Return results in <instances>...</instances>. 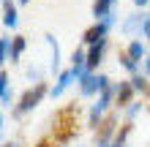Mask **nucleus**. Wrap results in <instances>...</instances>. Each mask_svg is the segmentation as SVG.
I'll return each instance as SVG.
<instances>
[{
  "label": "nucleus",
  "instance_id": "obj_1",
  "mask_svg": "<svg viewBox=\"0 0 150 147\" xmlns=\"http://www.w3.org/2000/svg\"><path fill=\"white\" fill-rule=\"evenodd\" d=\"M107 87H109V79H107V76H90V74L82 76V96H93V93L107 90Z\"/></svg>",
  "mask_w": 150,
  "mask_h": 147
},
{
  "label": "nucleus",
  "instance_id": "obj_2",
  "mask_svg": "<svg viewBox=\"0 0 150 147\" xmlns=\"http://www.w3.org/2000/svg\"><path fill=\"white\" fill-rule=\"evenodd\" d=\"M44 93H47V87H44V84H36V90H30L28 96L22 98L19 109H16V115H25V112H30L33 106H38V101L44 98Z\"/></svg>",
  "mask_w": 150,
  "mask_h": 147
},
{
  "label": "nucleus",
  "instance_id": "obj_3",
  "mask_svg": "<svg viewBox=\"0 0 150 147\" xmlns=\"http://www.w3.org/2000/svg\"><path fill=\"white\" fill-rule=\"evenodd\" d=\"M112 93H115V90H112V87H107V90L101 93V98L93 103V109H90V125L98 123V117L104 115V109H107V103H109V98H112Z\"/></svg>",
  "mask_w": 150,
  "mask_h": 147
},
{
  "label": "nucleus",
  "instance_id": "obj_4",
  "mask_svg": "<svg viewBox=\"0 0 150 147\" xmlns=\"http://www.w3.org/2000/svg\"><path fill=\"white\" fill-rule=\"evenodd\" d=\"M74 79H76L74 68H71V71H63V74H60V79H57V84L52 87V98H57V96H60V93H63V90H66V87H68V84H71Z\"/></svg>",
  "mask_w": 150,
  "mask_h": 147
},
{
  "label": "nucleus",
  "instance_id": "obj_5",
  "mask_svg": "<svg viewBox=\"0 0 150 147\" xmlns=\"http://www.w3.org/2000/svg\"><path fill=\"white\" fill-rule=\"evenodd\" d=\"M3 22L6 27H16V8L11 0H3Z\"/></svg>",
  "mask_w": 150,
  "mask_h": 147
},
{
  "label": "nucleus",
  "instance_id": "obj_6",
  "mask_svg": "<svg viewBox=\"0 0 150 147\" xmlns=\"http://www.w3.org/2000/svg\"><path fill=\"white\" fill-rule=\"evenodd\" d=\"M112 3H115V0H96V6H93V16H96V19H98V16L104 19L107 14H112Z\"/></svg>",
  "mask_w": 150,
  "mask_h": 147
},
{
  "label": "nucleus",
  "instance_id": "obj_7",
  "mask_svg": "<svg viewBox=\"0 0 150 147\" xmlns=\"http://www.w3.org/2000/svg\"><path fill=\"white\" fill-rule=\"evenodd\" d=\"M0 96H3V106H11V90H8V74H0Z\"/></svg>",
  "mask_w": 150,
  "mask_h": 147
},
{
  "label": "nucleus",
  "instance_id": "obj_8",
  "mask_svg": "<svg viewBox=\"0 0 150 147\" xmlns=\"http://www.w3.org/2000/svg\"><path fill=\"white\" fill-rule=\"evenodd\" d=\"M47 44L52 46V71H57V68H60V49H57V44H55L52 36H47Z\"/></svg>",
  "mask_w": 150,
  "mask_h": 147
},
{
  "label": "nucleus",
  "instance_id": "obj_9",
  "mask_svg": "<svg viewBox=\"0 0 150 147\" xmlns=\"http://www.w3.org/2000/svg\"><path fill=\"white\" fill-rule=\"evenodd\" d=\"M0 57H3V63H8V57L14 60V52H11V41H8V38H3V41H0Z\"/></svg>",
  "mask_w": 150,
  "mask_h": 147
},
{
  "label": "nucleus",
  "instance_id": "obj_10",
  "mask_svg": "<svg viewBox=\"0 0 150 147\" xmlns=\"http://www.w3.org/2000/svg\"><path fill=\"white\" fill-rule=\"evenodd\" d=\"M142 55H145V46L139 44V41H134V44L128 46V57L131 60H142Z\"/></svg>",
  "mask_w": 150,
  "mask_h": 147
},
{
  "label": "nucleus",
  "instance_id": "obj_11",
  "mask_svg": "<svg viewBox=\"0 0 150 147\" xmlns=\"http://www.w3.org/2000/svg\"><path fill=\"white\" fill-rule=\"evenodd\" d=\"M22 49H25V41H22V38H16V41H14V60L19 57V52H22Z\"/></svg>",
  "mask_w": 150,
  "mask_h": 147
},
{
  "label": "nucleus",
  "instance_id": "obj_12",
  "mask_svg": "<svg viewBox=\"0 0 150 147\" xmlns=\"http://www.w3.org/2000/svg\"><path fill=\"white\" fill-rule=\"evenodd\" d=\"M131 84H134V90H142V87H145V82H142V76H137V79H131Z\"/></svg>",
  "mask_w": 150,
  "mask_h": 147
},
{
  "label": "nucleus",
  "instance_id": "obj_13",
  "mask_svg": "<svg viewBox=\"0 0 150 147\" xmlns=\"http://www.w3.org/2000/svg\"><path fill=\"white\" fill-rule=\"evenodd\" d=\"M112 147H126V134H120L117 139H115V144H112Z\"/></svg>",
  "mask_w": 150,
  "mask_h": 147
},
{
  "label": "nucleus",
  "instance_id": "obj_14",
  "mask_svg": "<svg viewBox=\"0 0 150 147\" xmlns=\"http://www.w3.org/2000/svg\"><path fill=\"white\" fill-rule=\"evenodd\" d=\"M145 33H147V38H150V16H147V22H145Z\"/></svg>",
  "mask_w": 150,
  "mask_h": 147
},
{
  "label": "nucleus",
  "instance_id": "obj_15",
  "mask_svg": "<svg viewBox=\"0 0 150 147\" xmlns=\"http://www.w3.org/2000/svg\"><path fill=\"white\" fill-rule=\"evenodd\" d=\"M134 3H137V6H147V0H134Z\"/></svg>",
  "mask_w": 150,
  "mask_h": 147
},
{
  "label": "nucleus",
  "instance_id": "obj_16",
  "mask_svg": "<svg viewBox=\"0 0 150 147\" xmlns=\"http://www.w3.org/2000/svg\"><path fill=\"white\" fill-rule=\"evenodd\" d=\"M145 63H147V74H150V57H147V60H145Z\"/></svg>",
  "mask_w": 150,
  "mask_h": 147
},
{
  "label": "nucleus",
  "instance_id": "obj_17",
  "mask_svg": "<svg viewBox=\"0 0 150 147\" xmlns=\"http://www.w3.org/2000/svg\"><path fill=\"white\" fill-rule=\"evenodd\" d=\"M6 147H16V144H6Z\"/></svg>",
  "mask_w": 150,
  "mask_h": 147
},
{
  "label": "nucleus",
  "instance_id": "obj_18",
  "mask_svg": "<svg viewBox=\"0 0 150 147\" xmlns=\"http://www.w3.org/2000/svg\"><path fill=\"white\" fill-rule=\"evenodd\" d=\"M22 3H28V0H22Z\"/></svg>",
  "mask_w": 150,
  "mask_h": 147
}]
</instances>
